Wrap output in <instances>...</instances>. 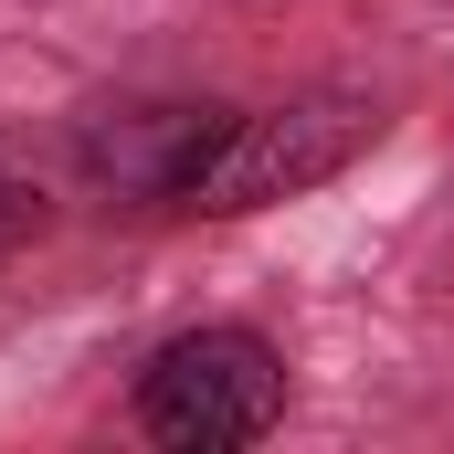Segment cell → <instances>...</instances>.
Masks as SVG:
<instances>
[{
  "label": "cell",
  "instance_id": "obj_1",
  "mask_svg": "<svg viewBox=\"0 0 454 454\" xmlns=\"http://www.w3.org/2000/svg\"><path fill=\"white\" fill-rule=\"evenodd\" d=\"M137 434L159 454H243L286 423V348L243 317L212 328H180L137 359V391H127Z\"/></svg>",
  "mask_w": 454,
  "mask_h": 454
},
{
  "label": "cell",
  "instance_id": "obj_2",
  "mask_svg": "<svg viewBox=\"0 0 454 454\" xmlns=\"http://www.w3.org/2000/svg\"><path fill=\"white\" fill-rule=\"evenodd\" d=\"M391 137V106L359 96V85H307V96H275V106H243L232 137L212 148L191 212L201 223H243V212H275L296 191H328L339 169H359L370 148Z\"/></svg>",
  "mask_w": 454,
  "mask_h": 454
},
{
  "label": "cell",
  "instance_id": "obj_3",
  "mask_svg": "<svg viewBox=\"0 0 454 454\" xmlns=\"http://www.w3.org/2000/svg\"><path fill=\"white\" fill-rule=\"evenodd\" d=\"M223 96H127V106H96L74 116V180L116 201V212H191L212 148L232 137Z\"/></svg>",
  "mask_w": 454,
  "mask_h": 454
},
{
  "label": "cell",
  "instance_id": "obj_4",
  "mask_svg": "<svg viewBox=\"0 0 454 454\" xmlns=\"http://www.w3.org/2000/svg\"><path fill=\"white\" fill-rule=\"evenodd\" d=\"M32 232H43V191H32L21 169H0V264H11Z\"/></svg>",
  "mask_w": 454,
  "mask_h": 454
}]
</instances>
